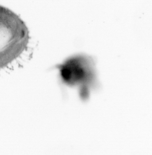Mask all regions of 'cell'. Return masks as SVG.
<instances>
[{"label": "cell", "instance_id": "6da1fadb", "mask_svg": "<svg viewBox=\"0 0 152 155\" xmlns=\"http://www.w3.org/2000/svg\"><path fill=\"white\" fill-rule=\"evenodd\" d=\"M91 57L83 55L68 59L57 68L63 81L69 85L91 81L95 77V63Z\"/></svg>", "mask_w": 152, "mask_h": 155}]
</instances>
